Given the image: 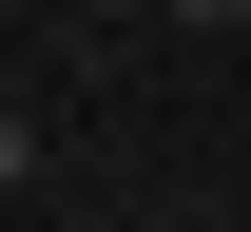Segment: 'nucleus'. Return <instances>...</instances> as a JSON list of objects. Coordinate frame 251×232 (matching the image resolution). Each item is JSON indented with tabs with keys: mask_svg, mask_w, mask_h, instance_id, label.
Instances as JSON below:
<instances>
[{
	"mask_svg": "<svg viewBox=\"0 0 251 232\" xmlns=\"http://www.w3.org/2000/svg\"><path fill=\"white\" fill-rule=\"evenodd\" d=\"M20 174H39V135H20V116H0V194H20Z\"/></svg>",
	"mask_w": 251,
	"mask_h": 232,
	"instance_id": "nucleus-1",
	"label": "nucleus"
}]
</instances>
